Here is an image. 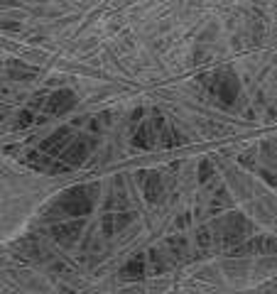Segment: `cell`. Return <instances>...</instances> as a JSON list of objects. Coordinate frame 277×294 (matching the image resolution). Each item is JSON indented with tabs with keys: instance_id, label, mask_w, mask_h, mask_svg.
Wrapping results in <instances>:
<instances>
[{
	"instance_id": "6da1fadb",
	"label": "cell",
	"mask_w": 277,
	"mask_h": 294,
	"mask_svg": "<svg viewBox=\"0 0 277 294\" xmlns=\"http://www.w3.org/2000/svg\"><path fill=\"white\" fill-rule=\"evenodd\" d=\"M74 103H76V101H74V93H71V91H59V93H54V98H49V103H47V113L62 115V113L69 110Z\"/></svg>"
},
{
	"instance_id": "7a4b0ae2",
	"label": "cell",
	"mask_w": 277,
	"mask_h": 294,
	"mask_svg": "<svg viewBox=\"0 0 277 294\" xmlns=\"http://www.w3.org/2000/svg\"><path fill=\"white\" fill-rule=\"evenodd\" d=\"M142 275H145V260H142V255H138L135 260H130L123 267V280H140Z\"/></svg>"
},
{
	"instance_id": "3957f363",
	"label": "cell",
	"mask_w": 277,
	"mask_h": 294,
	"mask_svg": "<svg viewBox=\"0 0 277 294\" xmlns=\"http://www.w3.org/2000/svg\"><path fill=\"white\" fill-rule=\"evenodd\" d=\"M145 196H147L150 201H157V199H159V182H157V174H147Z\"/></svg>"
}]
</instances>
